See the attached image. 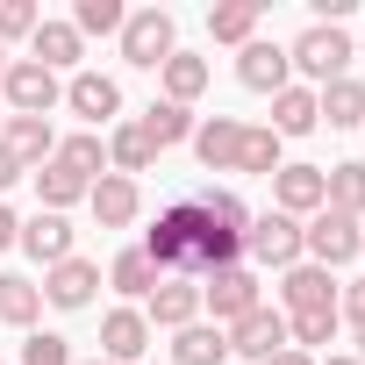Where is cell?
<instances>
[{
  "label": "cell",
  "instance_id": "6da1fadb",
  "mask_svg": "<svg viewBox=\"0 0 365 365\" xmlns=\"http://www.w3.org/2000/svg\"><path fill=\"white\" fill-rule=\"evenodd\" d=\"M351 58H358V51H351V36H344L336 22L301 29V36H294V51H287V65H294V72H308V79H322V86H329V79H344V65H351Z\"/></svg>",
  "mask_w": 365,
  "mask_h": 365
},
{
  "label": "cell",
  "instance_id": "7a4b0ae2",
  "mask_svg": "<svg viewBox=\"0 0 365 365\" xmlns=\"http://www.w3.org/2000/svg\"><path fill=\"white\" fill-rule=\"evenodd\" d=\"M358 237H365V230H358L351 215L315 208V215H308V230H301V258H308V265H322V272H336V265H351V258H358Z\"/></svg>",
  "mask_w": 365,
  "mask_h": 365
},
{
  "label": "cell",
  "instance_id": "3957f363",
  "mask_svg": "<svg viewBox=\"0 0 365 365\" xmlns=\"http://www.w3.org/2000/svg\"><path fill=\"white\" fill-rule=\"evenodd\" d=\"M201 308H215V329L244 322L251 308H265L258 272H251V265H222V272H208V279H201Z\"/></svg>",
  "mask_w": 365,
  "mask_h": 365
},
{
  "label": "cell",
  "instance_id": "277c9868",
  "mask_svg": "<svg viewBox=\"0 0 365 365\" xmlns=\"http://www.w3.org/2000/svg\"><path fill=\"white\" fill-rule=\"evenodd\" d=\"M244 258L251 265H272V272H287V265H301V222L294 215H251V230H244Z\"/></svg>",
  "mask_w": 365,
  "mask_h": 365
},
{
  "label": "cell",
  "instance_id": "5b68a950",
  "mask_svg": "<svg viewBox=\"0 0 365 365\" xmlns=\"http://www.w3.org/2000/svg\"><path fill=\"white\" fill-rule=\"evenodd\" d=\"M0 93H8V108H15V115H51V108L65 101L58 72H43L36 58H8V72H0Z\"/></svg>",
  "mask_w": 365,
  "mask_h": 365
},
{
  "label": "cell",
  "instance_id": "8992f818",
  "mask_svg": "<svg viewBox=\"0 0 365 365\" xmlns=\"http://www.w3.org/2000/svg\"><path fill=\"white\" fill-rule=\"evenodd\" d=\"M172 51H179V43H172V15H165V8H136V15L122 22V58H129L136 72H158Z\"/></svg>",
  "mask_w": 365,
  "mask_h": 365
},
{
  "label": "cell",
  "instance_id": "52a82bcc",
  "mask_svg": "<svg viewBox=\"0 0 365 365\" xmlns=\"http://www.w3.org/2000/svg\"><path fill=\"white\" fill-rule=\"evenodd\" d=\"M222 336H230V358L265 365L272 351H287V315H279V308H251V315H244V322H230Z\"/></svg>",
  "mask_w": 365,
  "mask_h": 365
},
{
  "label": "cell",
  "instance_id": "ba28073f",
  "mask_svg": "<svg viewBox=\"0 0 365 365\" xmlns=\"http://www.w3.org/2000/svg\"><path fill=\"white\" fill-rule=\"evenodd\" d=\"M143 322H158V329H187V322H201V279H187V272H165V279L150 287V308H143Z\"/></svg>",
  "mask_w": 365,
  "mask_h": 365
},
{
  "label": "cell",
  "instance_id": "9c48e42d",
  "mask_svg": "<svg viewBox=\"0 0 365 365\" xmlns=\"http://www.w3.org/2000/svg\"><path fill=\"white\" fill-rule=\"evenodd\" d=\"M143 351H150L143 308H108V315H101V358H108V365H143Z\"/></svg>",
  "mask_w": 365,
  "mask_h": 365
},
{
  "label": "cell",
  "instance_id": "30bf717a",
  "mask_svg": "<svg viewBox=\"0 0 365 365\" xmlns=\"http://www.w3.org/2000/svg\"><path fill=\"white\" fill-rule=\"evenodd\" d=\"M322 194H329V187H322V165H279V172H272V208L294 215V222H308V215L322 208Z\"/></svg>",
  "mask_w": 365,
  "mask_h": 365
},
{
  "label": "cell",
  "instance_id": "8fae6325",
  "mask_svg": "<svg viewBox=\"0 0 365 365\" xmlns=\"http://www.w3.org/2000/svg\"><path fill=\"white\" fill-rule=\"evenodd\" d=\"M237 79H244L251 93H287V86H294V65H287V51H279V43L251 36V43L237 51Z\"/></svg>",
  "mask_w": 365,
  "mask_h": 365
},
{
  "label": "cell",
  "instance_id": "7c38bea8",
  "mask_svg": "<svg viewBox=\"0 0 365 365\" xmlns=\"http://www.w3.org/2000/svg\"><path fill=\"white\" fill-rule=\"evenodd\" d=\"M279 301H287V315H322V308H336V279L301 258V265L279 272Z\"/></svg>",
  "mask_w": 365,
  "mask_h": 365
},
{
  "label": "cell",
  "instance_id": "4fadbf2b",
  "mask_svg": "<svg viewBox=\"0 0 365 365\" xmlns=\"http://www.w3.org/2000/svg\"><path fill=\"white\" fill-rule=\"evenodd\" d=\"M86 201H93V222H101V230H129V222H136V208H143L136 179H122V172H101L93 187H86Z\"/></svg>",
  "mask_w": 365,
  "mask_h": 365
},
{
  "label": "cell",
  "instance_id": "5bb4252c",
  "mask_svg": "<svg viewBox=\"0 0 365 365\" xmlns=\"http://www.w3.org/2000/svg\"><path fill=\"white\" fill-rule=\"evenodd\" d=\"M0 143L22 158V172L58 158V129H51V115H8V122H0Z\"/></svg>",
  "mask_w": 365,
  "mask_h": 365
},
{
  "label": "cell",
  "instance_id": "9a60e30c",
  "mask_svg": "<svg viewBox=\"0 0 365 365\" xmlns=\"http://www.w3.org/2000/svg\"><path fill=\"white\" fill-rule=\"evenodd\" d=\"M93 287H101V265H93V258H65V265H51V272H43V301H51V308H65V315H72V308H86V301H93Z\"/></svg>",
  "mask_w": 365,
  "mask_h": 365
},
{
  "label": "cell",
  "instance_id": "2e32d148",
  "mask_svg": "<svg viewBox=\"0 0 365 365\" xmlns=\"http://www.w3.org/2000/svg\"><path fill=\"white\" fill-rule=\"evenodd\" d=\"M65 108H72V115H86V122H115V115H122V86H115L108 72H72Z\"/></svg>",
  "mask_w": 365,
  "mask_h": 365
},
{
  "label": "cell",
  "instance_id": "e0dca14e",
  "mask_svg": "<svg viewBox=\"0 0 365 365\" xmlns=\"http://www.w3.org/2000/svg\"><path fill=\"white\" fill-rule=\"evenodd\" d=\"M237 143H244V122H237V115H208V122L194 129V158H201L208 172H237Z\"/></svg>",
  "mask_w": 365,
  "mask_h": 365
},
{
  "label": "cell",
  "instance_id": "ac0fdd59",
  "mask_svg": "<svg viewBox=\"0 0 365 365\" xmlns=\"http://www.w3.org/2000/svg\"><path fill=\"white\" fill-rule=\"evenodd\" d=\"M22 251H29L43 272H51V265H65V258H72V222H65V215H51V208H43V215H29V222H22Z\"/></svg>",
  "mask_w": 365,
  "mask_h": 365
},
{
  "label": "cell",
  "instance_id": "d6986e66",
  "mask_svg": "<svg viewBox=\"0 0 365 365\" xmlns=\"http://www.w3.org/2000/svg\"><path fill=\"white\" fill-rule=\"evenodd\" d=\"M79 51H86V36H79L72 22H36V36H29V58H36L43 72H72Z\"/></svg>",
  "mask_w": 365,
  "mask_h": 365
},
{
  "label": "cell",
  "instance_id": "ffe728a7",
  "mask_svg": "<svg viewBox=\"0 0 365 365\" xmlns=\"http://www.w3.org/2000/svg\"><path fill=\"white\" fill-rule=\"evenodd\" d=\"M158 72H165V101H172V108H194V101L208 93V58H194V51H172Z\"/></svg>",
  "mask_w": 365,
  "mask_h": 365
},
{
  "label": "cell",
  "instance_id": "44dd1931",
  "mask_svg": "<svg viewBox=\"0 0 365 365\" xmlns=\"http://www.w3.org/2000/svg\"><path fill=\"white\" fill-rule=\"evenodd\" d=\"M322 208H336V215H351V222H365V165L351 158V165H322Z\"/></svg>",
  "mask_w": 365,
  "mask_h": 365
},
{
  "label": "cell",
  "instance_id": "7402d4cb",
  "mask_svg": "<svg viewBox=\"0 0 365 365\" xmlns=\"http://www.w3.org/2000/svg\"><path fill=\"white\" fill-rule=\"evenodd\" d=\"M315 122H329V129H358V122H365V86H358V79H329V86L315 93Z\"/></svg>",
  "mask_w": 365,
  "mask_h": 365
},
{
  "label": "cell",
  "instance_id": "603a6c76",
  "mask_svg": "<svg viewBox=\"0 0 365 365\" xmlns=\"http://www.w3.org/2000/svg\"><path fill=\"white\" fill-rule=\"evenodd\" d=\"M36 315H43V287L22 279V272H0V322H8V329H29Z\"/></svg>",
  "mask_w": 365,
  "mask_h": 365
},
{
  "label": "cell",
  "instance_id": "cb8c5ba5",
  "mask_svg": "<svg viewBox=\"0 0 365 365\" xmlns=\"http://www.w3.org/2000/svg\"><path fill=\"white\" fill-rule=\"evenodd\" d=\"M172 358H179V365H230V336H222L215 322H187L179 344H172Z\"/></svg>",
  "mask_w": 365,
  "mask_h": 365
},
{
  "label": "cell",
  "instance_id": "d4e9b609",
  "mask_svg": "<svg viewBox=\"0 0 365 365\" xmlns=\"http://www.w3.org/2000/svg\"><path fill=\"white\" fill-rule=\"evenodd\" d=\"M265 129H272L279 143H287V136H308V129H315V93H308V86L272 93V122H265Z\"/></svg>",
  "mask_w": 365,
  "mask_h": 365
},
{
  "label": "cell",
  "instance_id": "484cf974",
  "mask_svg": "<svg viewBox=\"0 0 365 365\" xmlns=\"http://www.w3.org/2000/svg\"><path fill=\"white\" fill-rule=\"evenodd\" d=\"M150 158H158V150H150V136H143V122H122V129L108 136V165H115L122 179H136V172H150Z\"/></svg>",
  "mask_w": 365,
  "mask_h": 365
},
{
  "label": "cell",
  "instance_id": "4316f807",
  "mask_svg": "<svg viewBox=\"0 0 365 365\" xmlns=\"http://www.w3.org/2000/svg\"><path fill=\"white\" fill-rule=\"evenodd\" d=\"M143 136H150V150H172V143L194 136V115L172 108V101H150V108H143Z\"/></svg>",
  "mask_w": 365,
  "mask_h": 365
},
{
  "label": "cell",
  "instance_id": "83f0119b",
  "mask_svg": "<svg viewBox=\"0 0 365 365\" xmlns=\"http://www.w3.org/2000/svg\"><path fill=\"white\" fill-rule=\"evenodd\" d=\"M36 194H43V208H51V215H65L72 201H86V179H79V172H65V165L51 158V165H36Z\"/></svg>",
  "mask_w": 365,
  "mask_h": 365
},
{
  "label": "cell",
  "instance_id": "f1b7e54d",
  "mask_svg": "<svg viewBox=\"0 0 365 365\" xmlns=\"http://www.w3.org/2000/svg\"><path fill=\"white\" fill-rule=\"evenodd\" d=\"M208 36L215 43H251L258 36V0H222V8L208 15Z\"/></svg>",
  "mask_w": 365,
  "mask_h": 365
},
{
  "label": "cell",
  "instance_id": "f546056e",
  "mask_svg": "<svg viewBox=\"0 0 365 365\" xmlns=\"http://www.w3.org/2000/svg\"><path fill=\"white\" fill-rule=\"evenodd\" d=\"M58 165H65V172H79L86 187H93V179L108 172V143H101V136H65V143H58Z\"/></svg>",
  "mask_w": 365,
  "mask_h": 365
},
{
  "label": "cell",
  "instance_id": "4dcf8cb0",
  "mask_svg": "<svg viewBox=\"0 0 365 365\" xmlns=\"http://www.w3.org/2000/svg\"><path fill=\"white\" fill-rule=\"evenodd\" d=\"M237 172L272 179V172H279V136H272V129H244V143H237Z\"/></svg>",
  "mask_w": 365,
  "mask_h": 365
},
{
  "label": "cell",
  "instance_id": "1f68e13d",
  "mask_svg": "<svg viewBox=\"0 0 365 365\" xmlns=\"http://www.w3.org/2000/svg\"><path fill=\"white\" fill-rule=\"evenodd\" d=\"M108 287H122V294H136V301H150V287H158V265H150L143 251H122V258L108 265Z\"/></svg>",
  "mask_w": 365,
  "mask_h": 365
},
{
  "label": "cell",
  "instance_id": "d6a6232c",
  "mask_svg": "<svg viewBox=\"0 0 365 365\" xmlns=\"http://www.w3.org/2000/svg\"><path fill=\"white\" fill-rule=\"evenodd\" d=\"M122 22H129L122 0H79V15H72L79 36H122Z\"/></svg>",
  "mask_w": 365,
  "mask_h": 365
},
{
  "label": "cell",
  "instance_id": "836d02e7",
  "mask_svg": "<svg viewBox=\"0 0 365 365\" xmlns=\"http://www.w3.org/2000/svg\"><path fill=\"white\" fill-rule=\"evenodd\" d=\"M336 336V308H322V315H287V344L294 351H315V344H329Z\"/></svg>",
  "mask_w": 365,
  "mask_h": 365
},
{
  "label": "cell",
  "instance_id": "e575fe53",
  "mask_svg": "<svg viewBox=\"0 0 365 365\" xmlns=\"http://www.w3.org/2000/svg\"><path fill=\"white\" fill-rule=\"evenodd\" d=\"M36 0H0V51L8 43H22V36H36Z\"/></svg>",
  "mask_w": 365,
  "mask_h": 365
},
{
  "label": "cell",
  "instance_id": "d590c367",
  "mask_svg": "<svg viewBox=\"0 0 365 365\" xmlns=\"http://www.w3.org/2000/svg\"><path fill=\"white\" fill-rule=\"evenodd\" d=\"M22 365H72V344L43 329V336H29V344H22Z\"/></svg>",
  "mask_w": 365,
  "mask_h": 365
},
{
  "label": "cell",
  "instance_id": "8d00e7d4",
  "mask_svg": "<svg viewBox=\"0 0 365 365\" xmlns=\"http://www.w3.org/2000/svg\"><path fill=\"white\" fill-rule=\"evenodd\" d=\"M344 315H351V322H365V279H351V287H344Z\"/></svg>",
  "mask_w": 365,
  "mask_h": 365
},
{
  "label": "cell",
  "instance_id": "74e56055",
  "mask_svg": "<svg viewBox=\"0 0 365 365\" xmlns=\"http://www.w3.org/2000/svg\"><path fill=\"white\" fill-rule=\"evenodd\" d=\"M15 179H22V158H15L8 143H0V194H8V187H15Z\"/></svg>",
  "mask_w": 365,
  "mask_h": 365
},
{
  "label": "cell",
  "instance_id": "f35d334b",
  "mask_svg": "<svg viewBox=\"0 0 365 365\" xmlns=\"http://www.w3.org/2000/svg\"><path fill=\"white\" fill-rule=\"evenodd\" d=\"M8 244H22V222H15V208H8V201H0V251H8Z\"/></svg>",
  "mask_w": 365,
  "mask_h": 365
},
{
  "label": "cell",
  "instance_id": "ab89813d",
  "mask_svg": "<svg viewBox=\"0 0 365 365\" xmlns=\"http://www.w3.org/2000/svg\"><path fill=\"white\" fill-rule=\"evenodd\" d=\"M265 365H315V358H308V351H294V344H287V351H272V358H265Z\"/></svg>",
  "mask_w": 365,
  "mask_h": 365
},
{
  "label": "cell",
  "instance_id": "60d3db41",
  "mask_svg": "<svg viewBox=\"0 0 365 365\" xmlns=\"http://www.w3.org/2000/svg\"><path fill=\"white\" fill-rule=\"evenodd\" d=\"M358 365H365V322H358Z\"/></svg>",
  "mask_w": 365,
  "mask_h": 365
},
{
  "label": "cell",
  "instance_id": "b9f144b4",
  "mask_svg": "<svg viewBox=\"0 0 365 365\" xmlns=\"http://www.w3.org/2000/svg\"><path fill=\"white\" fill-rule=\"evenodd\" d=\"M322 365H358V358H322Z\"/></svg>",
  "mask_w": 365,
  "mask_h": 365
},
{
  "label": "cell",
  "instance_id": "7bdbcfd3",
  "mask_svg": "<svg viewBox=\"0 0 365 365\" xmlns=\"http://www.w3.org/2000/svg\"><path fill=\"white\" fill-rule=\"evenodd\" d=\"M0 72H8V51H0Z\"/></svg>",
  "mask_w": 365,
  "mask_h": 365
},
{
  "label": "cell",
  "instance_id": "ee69618b",
  "mask_svg": "<svg viewBox=\"0 0 365 365\" xmlns=\"http://www.w3.org/2000/svg\"><path fill=\"white\" fill-rule=\"evenodd\" d=\"M86 365H108V358H86Z\"/></svg>",
  "mask_w": 365,
  "mask_h": 365
},
{
  "label": "cell",
  "instance_id": "f6af8a7d",
  "mask_svg": "<svg viewBox=\"0 0 365 365\" xmlns=\"http://www.w3.org/2000/svg\"><path fill=\"white\" fill-rule=\"evenodd\" d=\"M358 251H365V237H358Z\"/></svg>",
  "mask_w": 365,
  "mask_h": 365
}]
</instances>
